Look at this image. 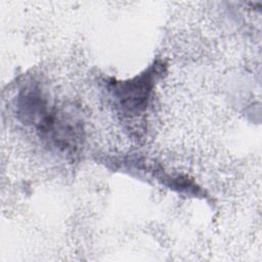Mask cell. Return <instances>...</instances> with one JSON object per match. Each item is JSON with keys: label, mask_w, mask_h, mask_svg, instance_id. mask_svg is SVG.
<instances>
[{"label": "cell", "mask_w": 262, "mask_h": 262, "mask_svg": "<svg viewBox=\"0 0 262 262\" xmlns=\"http://www.w3.org/2000/svg\"><path fill=\"white\" fill-rule=\"evenodd\" d=\"M19 120L62 151H75L83 139L82 123L71 113L57 108L40 87L25 88L17 97Z\"/></svg>", "instance_id": "cell-1"}, {"label": "cell", "mask_w": 262, "mask_h": 262, "mask_svg": "<svg viewBox=\"0 0 262 262\" xmlns=\"http://www.w3.org/2000/svg\"><path fill=\"white\" fill-rule=\"evenodd\" d=\"M163 64L156 61L148 70L127 81H115L111 92L123 112L139 115L147 107L150 94Z\"/></svg>", "instance_id": "cell-2"}]
</instances>
